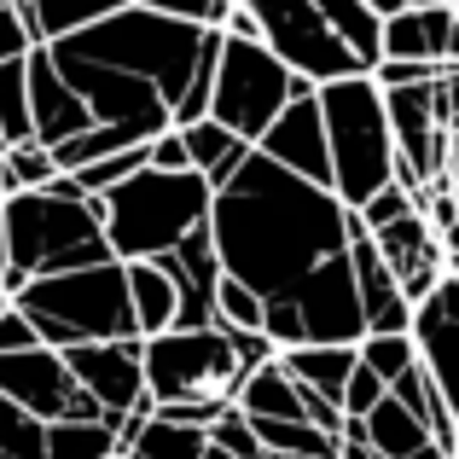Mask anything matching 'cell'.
I'll use <instances>...</instances> for the list:
<instances>
[{
    "label": "cell",
    "instance_id": "1",
    "mask_svg": "<svg viewBox=\"0 0 459 459\" xmlns=\"http://www.w3.org/2000/svg\"><path fill=\"white\" fill-rule=\"evenodd\" d=\"M343 215L337 192L308 186L250 152L210 198V245L227 280L250 285L262 303H291L320 268L343 262Z\"/></svg>",
    "mask_w": 459,
    "mask_h": 459
},
{
    "label": "cell",
    "instance_id": "2",
    "mask_svg": "<svg viewBox=\"0 0 459 459\" xmlns=\"http://www.w3.org/2000/svg\"><path fill=\"white\" fill-rule=\"evenodd\" d=\"M65 47L100 58V65L128 70V76H140V82H152V88L163 93L175 128L210 117V70H215V53H221V35L215 30H186V23L157 18V12L128 0L123 12H111L105 23L70 35Z\"/></svg>",
    "mask_w": 459,
    "mask_h": 459
},
{
    "label": "cell",
    "instance_id": "3",
    "mask_svg": "<svg viewBox=\"0 0 459 459\" xmlns=\"http://www.w3.org/2000/svg\"><path fill=\"white\" fill-rule=\"evenodd\" d=\"M0 227H6V291L23 280L65 268L105 262V198H53V192H12L0 198Z\"/></svg>",
    "mask_w": 459,
    "mask_h": 459
},
{
    "label": "cell",
    "instance_id": "4",
    "mask_svg": "<svg viewBox=\"0 0 459 459\" xmlns=\"http://www.w3.org/2000/svg\"><path fill=\"white\" fill-rule=\"evenodd\" d=\"M12 308L35 325L47 349H76V343H111V337H134V308H128V280L123 262L105 256L88 268L41 273L12 291Z\"/></svg>",
    "mask_w": 459,
    "mask_h": 459
},
{
    "label": "cell",
    "instance_id": "5",
    "mask_svg": "<svg viewBox=\"0 0 459 459\" xmlns=\"http://www.w3.org/2000/svg\"><path fill=\"white\" fill-rule=\"evenodd\" d=\"M210 198L215 186L192 169L163 175V169H140L117 192H105V245L117 262H152L210 227Z\"/></svg>",
    "mask_w": 459,
    "mask_h": 459
},
{
    "label": "cell",
    "instance_id": "6",
    "mask_svg": "<svg viewBox=\"0 0 459 459\" xmlns=\"http://www.w3.org/2000/svg\"><path fill=\"white\" fill-rule=\"evenodd\" d=\"M314 105H320L325 152H332V192L343 210H360L378 186H390V169H395L384 93L372 76H343L314 88Z\"/></svg>",
    "mask_w": 459,
    "mask_h": 459
},
{
    "label": "cell",
    "instance_id": "7",
    "mask_svg": "<svg viewBox=\"0 0 459 459\" xmlns=\"http://www.w3.org/2000/svg\"><path fill=\"white\" fill-rule=\"evenodd\" d=\"M308 93H314V82L291 76L262 41H227L221 35V53H215V70H210V117L227 134L256 146L273 117L291 100H308Z\"/></svg>",
    "mask_w": 459,
    "mask_h": 459
},
{
    "label": "cell",
    "instance_id": "8",
    "mask_svg": "<svg viewBox=\"0 0 459 459\" xmlns=\"http://www.w3.org/2000/svg\"><path fill=\"white\" fill-rule=\"evenodd\" d=\"M140 372H146L152 407L180 402V395L233 402L238 390L233 349H227V332H215V325H169L157 337H140Z\"/></svg>",
    "mask_w": 459,
    "mask_h": 459
},
{
    "label": "cell",
    "instance_id": "9",
    "mask_svg": "<svg viewBox=\"0 0 459 459\" xmlns=\"http://www.w3.org/2000/svg\"><path fill=\"white\" fill-rule=\"evenodd\" d=\"M47 53H53L58 76L70 82V93L88 105L93 123H105V128H128L134 140H157V134H169V128H175V117H169L163 93H157L152 82L128 76V70H117V65H100V58L76 53V47H65V41L47 47Z\"/></svg>",
    "mask_w": 459,
    "mask_h": 459
},
{
    "label": "cell",
    "instance_id": "10",
    "mask_svg": "<svg viewBox=\"0 0 459 459\" xmlns=\"http://www.w3.org/2000/svg\"><path fill=\"white\" fill-rule=\"evenodd\" d=\"M238 6L256 18L262 47H268L291 76H308L314 88L343 82V76H367V70L343 53V41L325 30V18H320L314 0H238Z\"/></svg>",
    "mask_w": 459,
    "mask_h": 459
},
{
    "label": "cell",
    "instance_id": "11",
    "mask_svg": "<svg viewBox=\"0 0 459 459\" xmlns=\"http://www.w3.org/2000/svg\"><path fill=\"white\" fill-rule=\"evenodd\" d=\"M70 367V378L100 402L105 425H123L128 413L152 419V395H146V372H140V337H111V343H76L58 349Z\"/></svg>",
    "mask_w": 459,
    "mask_h": 459
},
{
    "label": "cell",
    "instance_id": "12",
    "mask_svg": "<svg viewBox=\"0 0 459 459\" xmlns=\"http://www.w3.org/2000/svg\"><path fill=\"white\" fill-rule=\"evenodd\" d=\"M407 337H413V355L425 367V378L448 402V413H459V280L454 273H442V285L413 308Z\"/></svg>",
    "mask_w": 459,
    "mask_h": 459
},
{
    "label": "cell",
    "instance_id": "13",
    "mask_svg": "<svg viewBox=\"0 0 459 459\" xmlns=\"http://www.w3.org/2000/svg\"><path fill=\"white\" fill-rule=\"evenodd\" d=\"M250 152L268 157L273 169H285V175L308 180V186H325V192H332V152H325V123H320L314 93L285 105V111L268 123V134H262Z\"/></svg>",
    "mask_w": 459,
    "mask_h": 459
},
{
    "label": "cell",
    "instance_id": "14",
    "mask_svg": "<svg viewBox=\"0 0 459 459\" xmlns=\"http://www.w3.org/2000/svg\"><path fill=\"white\" fill-rule=\"evenodd\" d=\"M372 245H378V256H384V268H390L395 291H402L413 308L425 303V297L442 285V273H448L442 238L430 233V221L419 210L402 215V221H390V227H378V233H372Z\"/></svg>",
    "mask_w": 459,
    "mask_h": 459
},
{
    "label": "cell",
    "instance_id": "15",
    "mask_svg": "<svg viewBox=\"0 0 459 459\" xmlns=\"http://www.w3.org/2000/svg\"><path fill=\"white\" fill-rule=\"evenodd\" d=\"M23 82H30V128H35L41 146H58V140L82 134V128L93 123L88 105H82L76 93H70V82L58 76V65H53L47 47H30V53H23Z\"/></svg>",
    "mask_w": 459,
    "mask_h": 459
},
{
    "label": "cell",
    "instance_id": "16",
    "mask_svg": "<svg viewBox=\"0 0 459 459\" xmlns=\"http://www.w3.org/2000/svg\"><path fill=\"white\" fill-rule=\"evenodd\" d=\"M384 58H419V65H459L454 53V12L448 6H407L384 18Z\"/></svg>",
    "mask_w": 459,
    "mask_h": 459
},
{
    "label": "cell",
    "instance_id": "17",
    "mask_svg": "<svg viewBox=\"0 0 459 459\" xmlns=\"http://www.w3.org/2000/svg\"><path fill=\"white\" fill-rule=\"evenodd\" d=\"M123 6H128V0H18L35 47H58V41H70V35L105 23L111 12H123Z\"/></svg>",
    "mask_w": 459,
    "mask_h": 459
},
{
    "label": "cell",
    "instance_id": "18",
    "mask_svg": "<svg viewBox=\"0 0 459 459\" xmlns=\"http://www.w3.org/2000/svg\"><path fill=\"white\" fill-rule=\"evenodd\" d=\"M123 280H128V308H134V337L169 332L180 314V285L157 262H123Z\"/></svg>",
    "mask_w": 459,
    "mask_h": 459
},
{
    "label": "cell",
    "instance_id": "19",
    "mask_svg": "<svg viewBox=\"0 0 459 459\" xmlns=\"http://www.w3.org/2000/svg\"><path fill=\"white\" fill-rule=\"evenodd\" d=\"M180 146H186V163H192V175H204L210 186H227V180L245 169V157L250 146L238 134H227L215 117H198V123H186L180 128Z\"/></svg>",
    "mask_w": 459,
    "mask_h": 459
},
{
    "label": "cell",
    "instance_id": "20",
    "mask_svg": "<svg viewBox=\"0 0 459 459\" xmlns=\"http://www.w3.org/2000/svg\"><path fill=\"white\" fill-rule=\"evenodd\" d=\"M280 367L291 372L303 390L325 395V402H343V384L355 372V343H297L280 355Z\"/></svg>",
    "mask_w": 459,
    "mask_h": 459
},
{
    "label": "cell",
    "instance_id": "21",
    "mask_svg": "<svg viewBox=\"0 0 459 459\" xmlns=\"http://www.w3.org/2000/svg\"><path fill=\"white\" fill-rule=\"evenodd\" d=\"M233 407L245 419H303V395H297V378L280 367V355H273L268 367H256V372L238 378Z\"/></svg>",
    "mask_w": 459,
    "mask_h": 459
},
{
    "label": "cell",
    "instance_id": "22",
    "mask_svg": "<svg viewBox=\"0 0 459 459\" xmlns=\"http://www.w3.org/2000/svg\"><path fill=\"white\" fill-rule=\"evenodd\" d=\"M325 18V30L343 41V53L355 58L360 70H372L384 58V18L378 12H367V0H314Z\"/></svg>",
    "mask_w": 459,
    "mask_h": 459
},
{
    "label": "cell",
    "instance_id": "23",
    "mask_svg": "<svg viewBox=\"0 0 459 459\" xmlns=\"http://www.w3.org/2000/svg\"><path fill=\"white\" fill-rule=\"evenodd\" d=\"M360 425H367V442H372V454H378V459H407L413 448H425V442H430V430L419 425L395 395H384Z\"/></svg>",
    "mask_w": 459,
    "mask_h": 459
},
{
    "label": "cell",
    "instance_id": "24",
    "mask_svg": "<svg viewBox=\"0 0 459 459\" xmlns=\"http://www.w3.org/2000/svg\"><path fill=\"white\" fill-rule=\"evenodd\" d=\"M47 459H123V448H117V430L105 419H53Z\"/></svg>",
    "mask_w": 459,
    "mask_h": 459
},
{
    "label": "cell",
    "instance_id": "25",
    "mask_svg": "<svg viewBox=\"0 0 459 459\" xmlns=\"http://www.w3.org/2000/svg\"><path fill=\"white\" fill-rule=\"evenodd\" d=\"M128 454L140 459H204L210 454V437L198 425H169V419H146L128 442Z\"/></svg>",
    "mask_w": 459,
    "mask_h": 459
},
{
    "label": "cell",
    "instance_id": "26",
    "mask_svg": "<svg viewBox=\"0 0 459 459\" xmlns=\"http://www.w3.org/2000/svg\"><path fill=\"white\" fill-rule=\"evenodd\" d=\"M53 152L41 146V140H18V146H0V186H6V198L12 192H41V186H53Z\"/></svg>",
    "mask_w": 459,
    "mask_h": 459
},
{
    "label": "cell",
    "instance_id": "27",
    "mask_svg": "<svg viewBox=\"0 0 459 459\" xmlns=\"http://www.w3.org/2000/svg\"><path fill=\"white\" fill-rule=\"evenodd\" d=\"M35 140L30 128V82H23V58L0 65V146H18Z\"/></svg>",
    "mask_w": 459,
    "mask_h": 459
},
{
    "label": "cell",
    "instance_id": "28",
    "mask_svg": "<svg viewBox=\"0 0 459 459\" xmlns=\"http://www.w3.org/2000/svg\"><path fill=\"white\" fill-rule=\"evenodd\" d=\"M262 297L250 291V285H238V280H215V314H210V325L215 332H262Z\"/></svg>",
    "mask_w": 459,
    "mask_h": 459
},
{
    "label": "cell",
    "instance_id": "29",
    "mask_svg": "<svg viewBox=\"0 0 459 459\" xmlns=\"http://www.w3.org/2000/svg\"><path fill=\"white\" fill-rule=\"evenodd\" d=\"M0 459H47V425L0 395Z\"/></svg>",
    "mask_w": 459,
    "mask_h": 459
},
{
    "label": "cell",
    "instance_id": "30",
    "mask_svg": "<svg viewBox=\"0 0 459 459\" xmlns=\"http://www.w3.org/2000/svg\"><path fill=\"white\" fill-rule=\"evenodd\" d=\"M355 355H360V367L378 372L384 384L402 378V372L419 360V355H413V337H407V332H372V337H360V343H355Z\"/></svg>",
    "mask_w": 459,
    "mask_h": 459
},
{
    "label": "cell",
    "instance_id": "31",
    "mask_svg": "<svg viewBox=\"0 0 459 459\" xmlns=\"http://www.w3.org/2000/svg\"><path fill=\"white\" fill-rule=\"evenodd\" d=\"M140 169H146V146H128V152H111V157H100V163H88L82 175H70L88 198H105V192H117L123 180H134Z\"/></svg>",
    "mask_w": 459,
    "mask_h": 459
},
{
    "label": "cell",
    "instance_id": "32",
    "mask_svg": "<svg viewBox=\"0 0 459 459\" xmlns=\"http://www.w3.org/2000/svg\"><path fill=\"white\" fill-rule=\"evenodd\" d=\"M204 437H210V454H221V459H268V454H262V442H256V425H250L238 407H227Z\"/></svg>",
    "mask_w": 459,
    "mask_h": 459
},
{
    "label": "cell",
    "instance_id": "33",
    "mask_svg": "<svg viewBox=\"0 0 459 459\" xmlns=\"http://www.w3.org/2000/svg\"><path fill=\"white\" fill-rule=\"evenodd\" d=\"M134 6L157 12V18H175V23H186V30H215V35H221L233 0H134Z\"/></svg>",
    "mask_w": 459,
    "mask_h": 459
},
{
    "label": "cell",
    "instance_id": "34",
    "mask_svg": "<svg viewBox=\"0 0 459 459\" xmlns=\"http://www.w3.org/2000/svg\"><path fill=\"white\" fill-rule=\"evenodd\" d=\"M419 210V198H413V192H402V186H395V180H390V186H378V192H372V198L367 204H360V221H367V233H378V227H390V221H402V215H413Z\"/></svg>",
    "mask_w": 459,
    "mask_h": 459
},
{
    "label": "cell",
    "instance_id": "35",
    "mask_svg": "<svg viewBox=\"0 0 459 459\" xmlns=\"http://www.w3.org/2000/svg\"><path fill=\"white\" fill-rule=\"evenodd\" d=\"M384 395H390V384H384L378 372H367V367H360V355H355V372H349L343 402H337V407H343V419H367L372 407L384 402Z\"/></svg>",
    "mask_w": 459,
    "mask_h": 459
},
{
    "label": "cell",
    "instance_id": "36",
    "mask_svg": "<svg viewBox=\"0 0 459 459\" xmlns=\"http://www.w3.org/2000/svg\"><path fill=\"white\" fill-rule=\"evenodd\" d=\"M30 47H35V35H30V23H23L18 0H0V65H12V58H23Z\"/></svg>",
    "mask_w": 459,
    "mask_h": 459
},
{
    "label": "cell",
    "instance_id": "37",
    "mask_svg": "<svg viewBox=\"0 0 459 459\" xmlns=\"http://www.w3.org/2000/svg\"><path fill=\"white\" fill-rule=\"evenodd\" d=\"M227 349H233V367H238V378H245V372H256V367H268V360L280 355V349H273L262 332H227Z\"/></svg>",
    "mask_w": 459,
    "mask_h": 459
},
{
    "label": "cell",
    "instance_id": "38",
    "mask_svg": "<svg viewBox=\"0 0 459 459\" xmlns=\"http://www.w3.org/2000/svg\"><path fill=\"white\" fill-rule=\"evenodd\" d=\"M146 169H163V175H180V169H192V163H186V146H180V128H169V134L146 140Z\"/></svg>",
    "mask_w": 459,
    "mask_h": 459
},
{
    "label": "cell",
    "instance_id": "39",
    "mask_svg": "<svg viewBox=\"0 0 459 459\" xmlns=\"http://www.w3.org/2000/svg\"><path fill=\"white\" fill-rule=\"evenodd\" d=\"M41 337H35V325L23 320L18 308H6L0 314V355H23V349H35Z\"/></svg>",
    "mask_w": 459,
    "mask_h": 459
},
{
    "label": "cell",
    "instance_id": "40",
    "mask_svg": "<svg viewBox=\"0 0 459 459\" xmlns=\"http://www.w3.org/2000/svg\"><path fill=\"white\" fill-rule=\"evenodd\" d=\"M221 35H227V41H262L256 18H250V12L238 6V0H233V6H227V23H221Z\"/></svg>",
    "mask_w": 459,
    "mask_h": 459
},
{
    "label": "cell",
    "instance_id": "41",
    "mask_svg": "<svg viewBox=\"0 0 459 459\" xmlns=\"http://www.w3.org/2000/svg\"><path fill=\"white\" fill-rule=\"evenodd\" d=\"M442 180H448V192H454V204H459V123L448 128V163H442Z\"/></svg>",
    "mask_w": 459,
    "mask_h": 459
},
{
    "label": "cell",
    "instance_id": "42",
    "mask_svg": "<svg viewBox=\"0 0 459 459\" xmlns=\"http://www.w3.org/2000/svg\"><path fill=\"white\" fill-rule=\"evenodd\" d=\"M437 238H442V256H459V221H454V227H442Z\"/></svg>",
    "mask_w": 459,
    "mask_h": 459
},
{
    "label": "cell",
    "instance_id": "43",
    "mask_svg": "<svg viewBox=\"0 0 459 459\" xmlns=\"http://www.w3.org/2000/svg\"><path fill=\"white\" fill-rule=\"evenodd\" d=\"M367 12H378V18H395V12H407L402 0H367Z\"/></svg>",
    "mask_w": 459,
    "mask_h": 459
},
{
    "label": "cell",
    "instance_id": "44",
    "mask_svg": "<svg viewBox=\"0 0 459 459\" xmlns=\"http://www.w3.org/2000/svg\"><path fill=\"white\" fill-rule=\"evenodd\" d=\"M407 459H448V448H442V442H425V448H413Z\"/></svg>",
    "mask_w": 459,
    "mask_h": 459
},
{
    "label": "cell",
    "instance_id": "45",
    "mask_svg": "<svg viewBox=\"0 0 459 459\" xmlns=\"http://www.w3.org/2000/svg\"><path fill=\"white\" fill-rule=\"evenodd\" d=\"M0 285H6V227H0Z\"/></svg>",
    "mask_w": 459,
    "mask_h": 459
},
{
    "label": "cell",
    "instance_id": "46",
    "mask_svg": "<svg viewBox=\"0 0 459 459\" xmlns=\"http://www.w3.org/2000/svg\"><path fill=\"white\" fill-rule=\"evenodd\" d=\"M12 308V291H6V285H0V314H6Z\"/></svg>",
    "mask_w": 459,
    "mask_h": 459
},
{
    "label": "cell",
    "instance_id": "47",
    "mask_svg": "<svg viewBox=\"0 0 459 459\" xmlns=\"http://www.w3.org/2000/svg\"><path fill=\"white\" fill-rule=\"evenodd\" d=\"M402 6H442V0H402Z\"/></svg>",
    "mask_w": 459,
    "mask_h": 459
},
{
    "label": "cell",
    "instance_id": "48",
    "mask_svg": "<svg viewBox=\"0 0 459 459\" xmlns=\"http://www.w3.org/2000/svg\"><path fill=\"white\" fill-rule=\"evenodd\" d=\"M448 273H454V280H459V256H448Z\"/></svg>",
    "mask_w": 459,
    "mask_h": 459
},
{
    "label": "cell",
    "instance_id": "49",
    "mask_svg": "<svg viewBox=\"0 0 459 459\" xmlns=\"http://www.w3.org/2000/svg\"><path fill=\"white\" fill-rule=\"evenodd\" d=\"M448 459H459V442H454V448H448Z\"/></svg>",
    "mask_w": 459,
    "mask_h": 459
},
{
    "label": "cell",
    "instance_id": "50",
    "mask_svg": "<svg viewBox=\"0 0 459 459\" xmlns=\"http://www.w3.org/2000/svg\"><path fill=\"white\" fill-rule=\"evenodd\" d=\"M454 437H459V413H454Z\"/></svg>",
    "mask_w": 459,
    "mask_h": 459
},
{
    "label": "cell",
    "instance_id": "51",
    "mask_svg": "<svg viewBox=\"0 0 459 459\" xmlns=\"http://www.w3.org/2000/svg\"><path fill=\"white\" fill-rule=\"evenodd\" d=\"M442 6H459V0H442Z\"/></svg>",
    "mask_w": 459,
    "mask_h": 459
},
{
    "label": "cell",
    "instance_id": "52",
    "mask_svg": "<svg viewBox=\"0 0 459 459\" xmlns=\"http://www.w3.org/2000/svg\"><path fill=\"white\" fill-rule=\"evenodd\" d=\"M123 459H140V454H123Z\"/></svg>",
    "mask_w": 459,
    "mask_h": 459
},
{
    "label": "cell",
    "instance_id": "53",
    "mask_svg": "<svg viewBox=\"0 0 459 459\" xmlns=\"http://www.w3.org/2000/svg\"><path fill=\"white\" fill-rule=\"evenodd\" d=\"M0 198H6V186H0Z\"/></svg>",
    "mask_w": 459,
    "mask_h": 459
}]
</instances>
